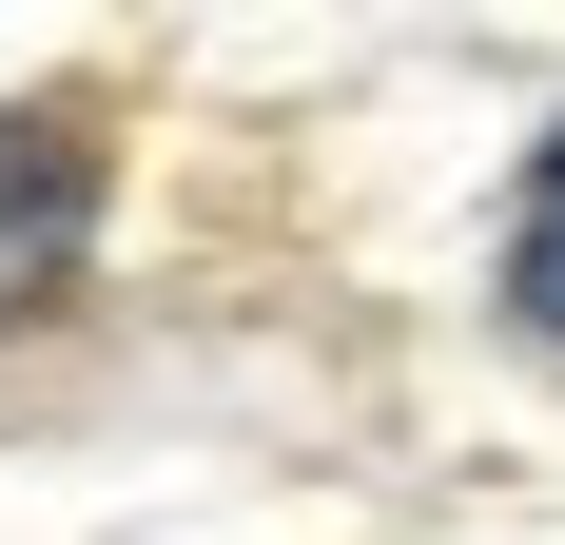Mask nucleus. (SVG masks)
I'll use <instances>...</instances> for the list:
<instances>
[{
    "instance_id": "1",
    "label": "nucleus",
    "mask_w": 565,
    "mask_h": 545,
    "mask_svg": "<svg viewBox=\"0 0 565 545\" xmlns=\"http://www.w3.org/2000/svg\"><path fill=\"white\" fill-rule=\"evenodd\" d=\"M98 234V137L78 117H0V312H40Z\"/></svg>"
},
{
    "instance_id": "2",
    "label": "nucleus",
    "mask_w": 565,
    "mask_h": 545,
    "mask_svg": "<svg viewBox=\"0 0 565 545\" xmlns=\"http://www.w3.org/2000/svg\"><path fill=\"white\" fill-rule=\"evenodd\" d=\"M508 292H526V312L565 331V137L526 157V215H508Z\"/></svg>"
}]
</instances>
